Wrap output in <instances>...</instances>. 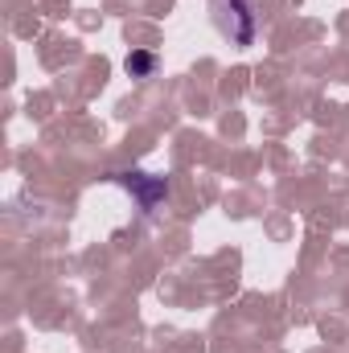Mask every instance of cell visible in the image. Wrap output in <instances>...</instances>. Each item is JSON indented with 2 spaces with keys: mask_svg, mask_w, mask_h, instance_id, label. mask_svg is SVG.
Listing matches in <instances>:
<instances>
[{
  "mask_svg": "<svg viewBox=\"0 0 349 353\" xmlns=\"http://www.w3.org/2000/svg\"><path fill=\"white\" fill-rule=\"evenodd\" d=\"M210 17L230 46H251L259 33V17L251 0H210Z\"/></svg>",
  "mask_w": 349,
  "mask_h": 353,
  "instance_id": "1",
  "label": "cell"
},
{
  "mask_svg": "<svg viewBox=\"0 0 349 353\" xmlns=\"http://www.w3.org/2000/svg\"><path fill=\"white\" fill-rule=\"evenodd\" d=\"M115 181L136 197V205L144 210V214H152L165 197H169V181L165 176H148V173H115Z\"/></svg>",
  "mask_w": 349,
  "mask_h": 353,
  "instance_id": "2",
  "label": "cell"
},
{
  "mask_svg": "<svg viewBox=\"0 0 349 353\" xmlns=\"http://www.w3.org/2000/svg\"><path fill=\"white\" fill-rule=\"evenodd\" d=\"M123 70H128L136 83H144V79L157 74V54H152V50H132V54L123 58Z\"/></svg>",
  "mask_w": 349,
  "mask_h": 353,
  "instance_id": "3",
  "label": "cell"
}]
</instances>
